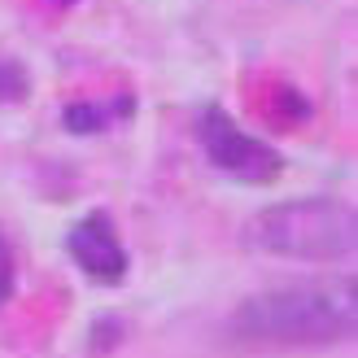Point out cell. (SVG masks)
I'll return each instance as SVG.
<instances>
[{
  "mask_svg": "<svg viewBox=\"0 0 358 358\" xmlns=\"http://www.w3.org/2000/svg\"><path fill=\"white\" fill-rule=\"evenodd\" d=\"M231 328L249 341L284 345L345 341L354 336V280H319L258 293L231 315Z\"/></svg>",
  "mask_w": 358,
  "mask_h": 358,
  "instance_id": "1",
  "label": "cell"
},
{
  "mask_svg": "<svg viewBox=\"0 0 358 358\" xmlns=\"http://www.w3.org/2000/svg\"><path fill=\"white\" fill-rule=\"evenodd\" d=\"M354 241H358L354 206L328 201V196L284 201L245 223L249 249L271 258H297V262H345L354 258Z\"/></svg>",
  "mask_w": 358,
  "mask_h": 358,
  "instance_id": "2",
  "label": "cell"
},
{
  "mask_svg": "<svg viewBox=\"0 0 358 358\" xmlns=\"http://www.w3.org/2000/svg\"><path fill=\"white\" fill-rule=\"evenodd\" d=\"M196 136H201V149H206L210 162L227 175L245 179V184H266V179H275L280 166H284L271 145H262L258 136H245L219 105L196 118Z\"/></svg>",
  "mask_w": 358,
  "mask_h": 358,
  "instance_id": "3",
  "label": "cell"
},
{
  "mask_svg": "<svg viewBox=\"0 0 358 358\" xmlns=\"http://www.w3.org/2000/svg\"><path fill=\"white\" fill-rule=\"evenodd\" d=\"M70 258H75L83 266V275H92L101 284H118L122 275H127V249L118 245L114 227L105 214H87V219H79L75 227H70Z\"/></svg>",
  "mask_w": 358,
  "mask_h": 358,
  "instance_id": "4",
  "label": "cell"
},
{
  "mask_svg": "<svg viewBox=\"0 0 358 358\" xmlns=\"http://www.w3.org/2000/svg\"><path fill=\"white\" fill-rule=\"evenodd\" d=\"M131 110V96H118L114 105H92V101H79V105H66V131H79V136H92V131H105L114 118H122Z\"/></svg>",
  "mask_w": 358,
  "mask_h": 358,
  "instance_id": "5",
  "label": "cell"
},
{
  "mask_svg": "<svg viewBox=\"0 0 358 358\" xmlns=\"http://www.w3.org/2000/svg\"><path fill=\"white\" fill-rule=\"evenodd\" d=\"M31 92V75H27V66L9 57V52H0V105H17V101H27Z\"/></svg>",
  "mask_w": 358,
  "mask_h": 358,
  "instance_id": "6",
  "label": "cell"
},
{
  "mask_svg": "<svg viewBox=\"0 0 358 358\" xmlns=\"http://www.w3.org/2000/svg\"><path fill=\"white\" fill-rule=\"evenodd\" d=\"M9 293H13V258H9V245L0 241V306L9 301Z\"/></svg>",
  "mask_w": 358,
  "mask_h": 358,
  "instance_id": "7",
  "label": "cell"
}]
</instances>
